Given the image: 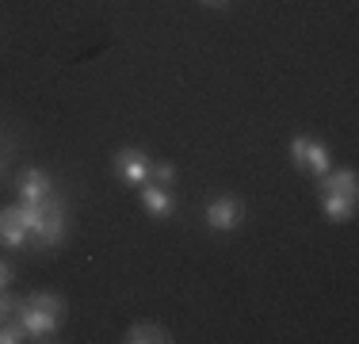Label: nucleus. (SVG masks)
Returning <instances> with one entry per match:
<instances>
[{"label": "nucleus", "mask_w": 359, "mask_h": 344, "mask_svg": "<svg viewBox=\"0 0 359 344\" xmlns=\"http://www.w3.org/2000/svg\"><path fill=\"white\" fill-rule=\"evenodd\" d=\"M12 279H15V268H12L8 260H0V291L12 287Z\"/></svg>", "instance_id": "15"}, {"label": "nucleus", "mask_w": 359, "mask_h": 344, "mask_svg": "<svg viewBox=\"0 0 359 344\" xmlns=\"http://www.w3.org/2000/svg\"><path fill=\"white\" fill-rule=\"evenodd\" d=\"M138 199H142V211L153 214V218H172L176 214V195H172V187H165V184H153V180L142 184Z\"/></svg>", "instance_id": "6"}, {"label": "nucleus", "mask_w": 359, "mask_h": 344, "mask_svg": "<svg viewBox=\"0 0 359 344\" xmlns=\"http://www.w3.org/2000/svg\"><path fill=\"white\" fill-rule=\"evenodd\" d=\"M149 165L153 161L145 157L142 150H134V145H123V150H115V157H111V172H115V180L123 187L149 184Z\"/></svg>", "instance_id": "4"}, {"label": "nucleus", "mask_w": 359, "mask_h": 344, "mask_svg": "<svg viewBox=\"0 0 359 344\" xmlns=\"http://www.w3.org/2000/svg\"><path fill=\"white\" fill-rule=\"evenodd\" d=\"M318 195H321V211L329 222H352L355 218V195L332 192V187H318Z\"/></svg>", "instance_id": "9"}, {"label": "nucleus", "mask_w": 359, "mask_h": 344, "mask_svg": "<svg viewBox=\"0 0 359 344\" xmlns=\"http://www.w3.org/2000/svg\"><path fill=\"white\" fill-rule=\"evenodd\" d=\"M126 344H168L172 340V333L165 329L161 322H134L130 329H126Z\"/></svg>", "instance_id": "10"}, {"label": "nucleus", "mask_w": 359, "mask_h": 344, "mask_svg": "<svg viewBox=\"0 0 359 344\" xmlns=\"http://www.w3.org/2000/svg\"><path fill=\"white\" fill-rule=\"evenodd\" d=\"M203 218H207L210 230L229 234V230H237L245 222V203L237 199V195H215V199L207 203V211H203Z\"/></svg>", "instance_id": "5"}, {"label": "nucleus", "mask_w": 359, "mask_h": 344, "mask_svg": "<svg viewBox=\"0 0 359 344\" xmlns=\"http://www.w3.org/2000/svg\"><path fill=\"white\" fill-rule=\"evenodd\" d=\"M15 192H20V203H42V199L54 195V180H50L42 168H23Z\"/></svg>", "instance_id": "8"}, {"label": "nucleus", "mask_w": 359, "mask_h": 344, "mask_svg": "<svg viewBox=\"0 0 359 344\" xmlns=\"http://www.w3.org/2000/svg\"><path fill=\"white\" fill-rule=\"evenodd\" d=\"M27 237H31V230H27V218H23V206H4L0 211V245L23 249Z\"/></svg>", "instance_id": "7"}, {"label": "nucleus", "mask_w": 359, "mask_h": 344, "mask_svg": "<svg viewBox=\"0 0 359 344\" xmlns=\"http://www.w3.org/2000/svg\"><path fill=\"white\" fill-rule=\"evenodd\" d=\"M149 180H153V184H176V165H172V161H153V165H149Z\"/></svg>", "instance_id": "12"}, {"label": "nucleus", "mask_w": 359, "mask_h": 344, "mask_svg": "<svg viewBox=\"0 0 359 344\" xmlns=\"http://www.w3.org/2000/svg\"><path fill=\"white\" fill-rule=\"evenodd\" d=\"M207 8H222V4H229V0H203Z\"/></svg>", "instance_id": "16"}, {"label": "nucleus", "mask_w": 359, "mask_h": 344, "mask_svg": "<svg viewBox=\"0 0 359 344\" xmlns=\"http://www.w3.org/2000/svg\"><path fill=\"white\" fill-rule=\"evenodd\" d=\"M290 161H294L298 172H306V176H313V180L332 168L329 145H325L321 138H313V134H294L290 138Z\"/></svg>", "instance_id": "3"}, {"label": "nucleus", "mask_w": 359, "mask_h": 344, "mask_svg": "<svg viewBox=\"0 0 359 344\" xmlns=\"http://www.w3.org/2000/svg\"><path fill=\"white\" fill-rule=\"evenodd\" d=\"M15 322L23 325L31 340H54V333L65 322V298L57 291H31L27 298H20Z\"/></svg>", "instance_id": "1"}, {"label": "nucleus", "mask_w": 359, "mask_h": 344, "mask_svg": "<svg viewBox=\"0 0 359 344\" xmlns=\"http://www.w3.org/2000/svg\"><path fill=\"white\" fill-rule=\"evenodd\" d=\"M20 340H27V333H23V325L20 322H0V344H20Z\"/></svg>", "instance_id": "13"}, {"label": "nucleus", "mask_w": 359, "mask_h": 344, "mask_svg": "<svg viewBox=\"0 0 359 344\" xmlns=\"http://www.w3.org/2000/svg\"><path fill=\"white\" fill-rule=\"evenodd\" d=\"M20 206H23V218H27L31 237H35L42 249L62 245V237H65V203L57 199V195H50V199H42V203H20Z\"/></svg>", "instance_id": "2"}, {"label": "nucleus", "mask_w": 359, "mask_h": 344, "mask_svg": "<svg viewBox=\"0 0 359 344\" xmlns=\"http://www.w3.org/2000/svg\"><path fill=\"white\" fill-rule=\"evenodd\" d=\"M318 187H332V192H348V195H359L355 187V168H337V172H325V176H318Z\"/></svg>", "instance_id": "11"}, {"label": "nucleus", "mask_w": 359, "mask_h": 344, "mask_svg": "<svg viewBox=\"0 0 359 344\" xmlns=\"http://www.w3.org/2000/svg\"><path fill=\"white\" fill-rule=\"evenodd\" d=\"M15 310H20V298H15L12 291H0V322L15 317Z\"/></svg>", "instance_id": "14"}]
</instances>
